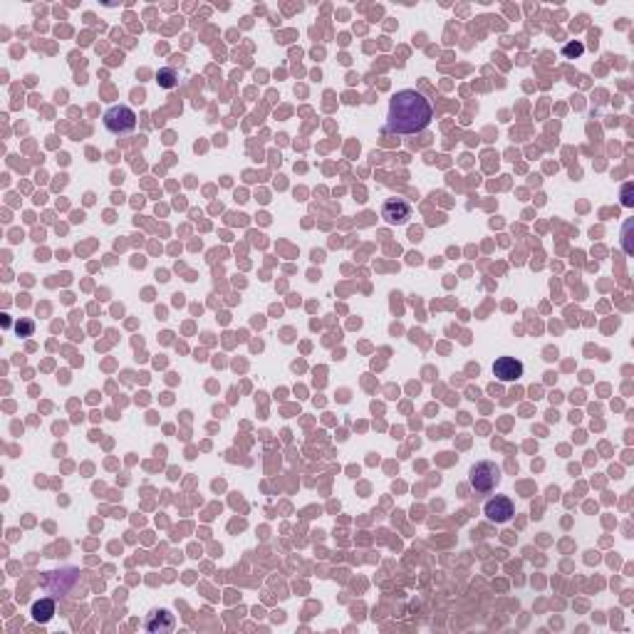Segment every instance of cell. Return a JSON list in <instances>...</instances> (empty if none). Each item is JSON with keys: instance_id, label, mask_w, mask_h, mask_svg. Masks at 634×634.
I'll use <instances>...</instances> for the list:
<instances>
[{"instance_id": "6da1fadb", "label": "cell", "mask_w": 634, "mask_h": 634, "mask_svg": "<svg viewBox=\"0 0 634 634\" xmlns=\"http://www.w3.org/2000/svg\"><path fill=\"white\" fill-rule=\"evenodd\" d=\"M434 119V107L419 89H399L389 99L387 112V131L389 134H401V137H414L427 129Z\"/></svg>"}, {"instance_id": "7a4b0ae2", "label": "cell", "mask_w": 634, "mask_h": 634, "mask_svg": "<svg viewBox=\"0 0 634 634\" xmlns=\"http://www.w3.org/2000/svg\"><path fill=\"white\" fill-rule=\"evenodd\" d=\"M102 121H104V129L110 131V134H115V137H124V134H131V131L137 129V115L126 104L110 107L102 115Z\"/></svg>"}, {"instance_id": "3957f363", "label": "cell", "mask_w": 634, "mask_h": 634, "mask_svg": "<svg viewBox=\"0 0 634 634\" xmlns=\"http://www.w3.org/2000/svg\"><path fill=\"white\" fill-rule=\"evenodd\" d=\"M471 488H476L478 493H488L501 483V466H496L493 461H481L476 464L469 473Z\"/></svg>"}, {"instance_id": "277c9868", "label": "cell", "mask_w": 634, "mask_h": 634, "mask_svg": "<svg viewBox=\"0 0 634 634\" xmlns=\"http://www.w3.org/2000/svg\"><path fill=\"white\" fill-rule=\"evenodd\" d=\"M382 219L389 226H404L411 219V206L404 198H389L382 206Z\"/></svg>"}, {"instance_id": "5b68a950", "label": "cell", "mask_w": 634, "mask_h": 634, "mask_svg": "<svg viewBox=\"0 0 634 634\" xmlns=\"http://www.w3.org/2000/svg\"><path fill=\"white\" fill-rule=\"evenodd\" d=\"M483 513L491 523H508L513 518V501L508 496H496L483 506Z\"/></svg>"}, {"instance_id": "8992f818", "label": "cell", "mask_w": 634, "mask_h": 634, "mask_svg": "<svg viewBox=\"0 0 634 634\" xmlns=\"http://www.w3.org/2000/svg\"><path fill=\"white\" fill-rule=\"evenodd\" d=\"M493 374L498 382H515L518 377H523V362L515 357H498L493 362Z\"/></svg>"}, {"instance_id": "52a82bcc", "label": "cell", "mask_w": 634, "mask_h": 634, "mask_svg": "<svg viewBox=\"0 0 634 634\" xmlns=\"http://www.w3.org/2000/svg\"><path fill=\"white\" fill-rule=\"evenodd\" d=\"M144 627H147L149 632H154V634L171 632V629L176 627L174 614H171L169 610H154V612L147 617V622H144Z\"/></svg>"}, {"instance_id": "ba28073f", "label": "cell", "mask_w": 634, "mask_h": 634, "mask_svg": "<svg viewBox=\"0 0 634 634\" xmlns=\"http://www.w3.org/2000/svg\"><path fill=\"white\" fill-rule=\"evenodd\" d=\"M52 614H55V602L52 600H40V602H35L33 605V619L35 622H40V624L50 622Z\"/></svg>"}, {"instance_id": "9c48e42d", "label": "cell", "mask_w": 634, "mask_h": 634, "mask_svg": "<svg viewBox=\"0 0 634 634\" xmlns=\"http://www.w3.org/2000/svg\"><path fill=\"white\" fill-rule=\"evenodd\" d=\"M156 82H158V87L174 89L176 84H179V75H176L174 67H161V70L156 72Z\"/></svg>"}, {"instance_id": "30bf717a", "label": "cell", "mask_w": 634, "mask_h": 634, "mask_svg": "<svg viewBox=\"0 0 634 634\" xmlns=\"http://www.w3.org/2000/svg\"><path fill=\"white\" fill-rule=\"evenodd\" d=\"M582 52H585V45H582V43H568V45L563 47V55H565V57H570V60L580 57Z\"/></svg>"}, {"instance_id": "8fae6325", "label": "cell", "mask_w": 634, "mask_h": 634, "mask_svg": "<svg viewBox=\"0 0 634 634\" xmlns=\"http://www.w3.org/2000/svg\"><path fill=\"white\" fill-rule=\"evenodd\" d=\"M33 330H35L33 320H20V323L15 325V332L20 334V337H30V334H33Z\"/></svg>"}, {"instance_id": "7c38bea8", "label": "cell", "mask_w": 634, "mask_h": 634, "mask_svg": "<svg viewBox=\"0 0 634 634\" xmlns=\"http://www.w3.org/2000/svg\"><path fill=\"white\" fill-rule=\"evenodd\" d=\"M622 203H624V206H632V203H634V201H632V184H627V186H624Z\"/></svg>"}]
</instances>
